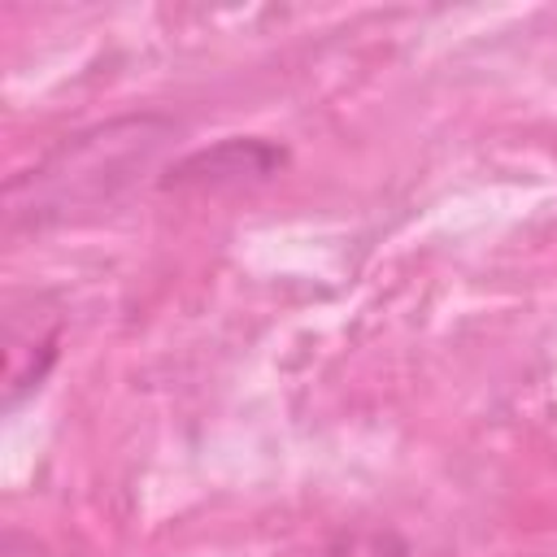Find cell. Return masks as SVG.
<instances>
[{
  "label": "cell",
  "mask_w": 557,
  "mask_h": 557,
  "mask_svg": "<svg viewBox=\"0 0 557 557\" xmlns=\"http://www.w3.org/2000/svg\"><path fill=\"white\" fill-rule=\"evenodd\" d=\"M174 135V122L165 117H122L104 122L96 131H83L65 139L39 170L17 174L4 191L9 226L30 222L44 226L52 218H65L83 205H109Z\"/></svg>",
  "instance_id": "obj_1"
},
{
  "label": "cell",
  "mask_w": 557,
  "mask_h": 557,
  "mask_svg": "<svg viewBox=\"0 0 557 557\" xmlns=\"http://www.w3.org/2000/svg\"><path fill=\"white\" fill-rule=\"evenodd\" d=\"M61 352V313L48 296H30V305H9L4 313V409H13L26 392H35L48 366Z\"/></svg>",
  "instance_id": "obj_2"
},
{
  "label": "cell",
  "mask_w": 557,
  "mask_h": 557,
  "mask_svg": "<svg viewBox=\"0 0 557 557\" xmlns=\"http://www.w3.org/2000/svg\"><path fill=\"white\" fill-rule=\"evenodd\" d=\"M287 161V152L270 139H222L213 148H200L191 157H183L165 187H239V183H261L270 174H278V165Z\"/></svg>",
  "instance_id": "obj_3"
},
{
  "label": "cell",
  "mask_w": 557,
  "mask_h": 557,
  "mask_svg": "<svg viewBox=\"0 0 557 557\" xmlns=\"http://www.w3.org/2000/svg\"><path fill=\"white\" fill-rule=\"evenodd\" d=\"M322 557H409V544L383 522H361V527H344L322 548Z\"/></svg>",
  "instance_id": "obj_4"
}]
</instances>
